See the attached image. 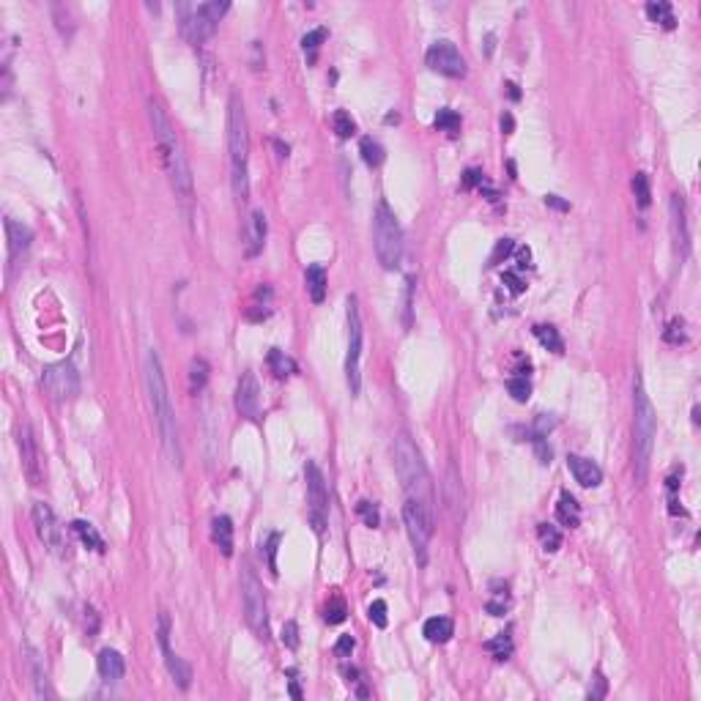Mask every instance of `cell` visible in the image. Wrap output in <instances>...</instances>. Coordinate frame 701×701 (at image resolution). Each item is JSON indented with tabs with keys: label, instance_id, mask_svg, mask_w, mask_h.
I'll return each instance as SVG.
<instances>
[{
	"label": "cell",
	"instance_id": "cell-32",
	"mask_svg": "<svg viewBox=\"0 0 701 701\" xmlns=\"http://www.w3.org/2000/svg\"><path fill=\"white\" fill-rule=\"evenodd\" d=\"M359 148H362V160L367 167H378L383 162V148L378 140H373V137H362V143H359Z\"/></svg>",
	"mask_w": 701,
	"mask_h": 701
},
{
	"label": "cell",
	"instance_id": "cell-50",
	"mask_svg": "<svg viewBox=\"0 0 701 701\" xmlns=\"http://www.w3.org/2000/svg\"><path fill=\"white\" fill-rule=\"evenodd\" d=\"M512 253V241L510 239H502L499 244H496V253L490 255V266H496V263H502V257H507Z\"/></svg>",
	"mask_w": 701,
	"mask_h": 701
},
{
	"label": "cell",
	"instance_id": "cell-10",
	"mask_svg": "<svg viewBox=\"0 0 701 701\" xmlns=\"http://www.w3.org/2000/svg\"><path fill=\"white\" fill-rule=\"evenodd\" d=\"M304 479H307V515L316 529V534H323L326 521H329V488L326 479L316 463L304 466Z\"/></svg>",
	"mask_w": 701,
	"mask_h": 701
},
{
	"label": "cell",
	"instance_id": "cell-27",
	"mask_svg": "<svg viewBox=\"0 0 701 701\" xmlns=\"http://www.w3.org/2000/svg\"><path fill=\"white\" fill-rule=\"evenodd\" d=\"M266 359H269V367H271V373H274L277 378H288V376H293V373H296V362L288 356L285 350L271 348Z\"/></svg>",
	"mask_w": 701,
	"mask_h": 701
},
{
	"label": "cell",
	"instance_id": "cell-30",
	"mask_svg": "<svg viewBox=\"0 0 701 701\" xmlns=\"http://www.w3.org/2000/svg\"><path fill=\"white\" fill-rule=\"evenodd\" d=\"M208 362L206 359H192L190 364V392L192 395H197V392H203L206 389V383H208Z\"/></svg>",
	"mask_w": 701,
	"mask_h": 701
},
{
	"label": "cell",
	"instance_id": "cell-46",
	"mask_svg": "<svg viewBox=\"0 0 701 701\" xmlns=\"http://www.w3.org/2000/svg\"><path fill=\"white\" fill-rule=\"evenodd\" d=\"M277 545H280V534H269V545H266V556H269V570L277 575Z\"/></svg>",
	"mask_w": 701,
	"mask_h": 701
},
{
	"label": "cell",
	"instance_id": "cell-55",
	"mask_svg": "<svg viewBox=\"0 0 701 701\" xmlns=\"http://www.w3.org/2000/svg\"><path fill=\"white\" fill-rule=\"evenodd\" d=\"M507 94H510L512 99H521V91H518V85H515V83H507Z\"/></svg>",
	"mask_w": 701,
	"mask_h": 701
},
{
	"label": "cell",
	"instance_id": "cell-7",
	"mask_svg": "<svg viewBox=\"0 0 701 701\" xmlns=\"http://www.w3.org/2000/svg\"><path fill=\"white\" fill-rule=\"evenodd\" d=\"M230 8V3H220V0H211V3H181L178 6V14H181V33L187 36V41L192 44H200L206 38H211L222 14Z\"/></svg>",
	"mask_w": 701,
	"mask_h": 701
},
{
	"label": "cell",
	"instance_id": "cell-53",
	"mask_svg": "<svg viewBox=\"0 0 701 701\" xmlns=\"http://www.w3.org/2000/svg\"><path fill=\"white\" fill-rule=\"evenodd\" d=\"M595 682H597V688H595V691H589V699L592 701L603 699V696H606V677H597Z\"/></svg>",
	"mask_w": 701,
	"mask_h": 701
},
{
	"label": "cell",
	"instance_id": "cell-3",
	"mask_svg": "<svg viewBox=\"0 0 701 701\" xmlns=\"http://www.w3.org/2000/svg\"><path fill=\"white\" fill-rule=\"evenodd\" d=\"M148 118H151V127H154V134H157V143H160L162 160H164V167H167V176H170V184L178 197L190 200L192 197V170L190 162H187V154L176 137V132L170 127V118L164 115V110L160 107V101H148Z\"/></svg>",
	"mask_w": 701,
	"mask_h": 701
},
{
	"label": "cell",
	"instance_id": "cell-16",
	"mask_svg": "<svg viewBox=\"0 0 701 701\" xmlns=\"http://www.w3.org/2000/svg\"><path fill=\"white\" fill-rule=\"evenodd\" d=\"M17 444H20V455H22V472L31 485H41V460H38V446H36V439H33V430L28 422L20 425L17 430Z\"/></svg>",
	"mask_w": 701,
	"mask_h": 701
},
{
	"label": "cell",
	"instance_id": "cell-20",
	"mask_svg": "<svg viewBox=\"0 0 701 701\" xmlns=\"http://www.w3.org/2000/svg\"><path fill=\"white\" fill-rule=\"evenodd\" d=\"M96 666H99V674H101L107 682H115V679H121V677L127 674V660H124V655L115 652V649H101Z\"/></svg>",
	"mask_w": 701,
	"mask_h": 701
},
{
	"label": "cell",
	"instance_id": "cell-23",
	"mask_svg": "<svg viewBox=\"0 0 701 701\" xmlns=\"http://www.w3.org/2000/svg\"><path fill=\"white\" fill-rule=\"evenodd\" d=\"M444 499H446V507H449V512H452V518H458L460 510H463V488H460V479H458V469H455V466H449V469H446Z\"/></svg>",
	"mask_w": 701,
	"mask_h": 701
},
{
	"label": "cell",
	"instance_id": "cell-57",
	"mask_svg": "<svg viewBox=\"0 0 701 701\" xmlns=\"http://www.w3.org/2000/svg\"><path fill=\"white\" fill-rule=\"evenodd\" d=\"M274 146H277V151H280V157H288V146H283L280 140H274Z\"/></svg>",
	"mask_w": 701,
	"mask_h": 701
},
{
	"label": "cell",
	"instance_id": "cell-21",
	"mask_svg": "<svg viewBox=\"0 0 701 701\" xmlns=\"http://www.w3.org/2000/svg\"><path fill=\"white\" fill-rule=\"evenodd\" d=\"M211 540L222 551V556H233V521L227 515H217L211 521Z\"/></svg>",
	"mask_w": 701,
	"mask_h": 701
},
{
	"label": "cell",
	"instance_id": "cell-11",
	"mask_svg": "<svg viewBox=\"0 0 701 701\" xmlns=\"http://www.w3.org/2000/svg\"><path fill=\"white\" fill-rule=\"evenodd\" d=\"M41 386L44 392L58 400V403H66V400H74L80 395V373L74 370L71 362H55V364H47L44 373H41Z\"/></svg>",
	"mask_w": 701,
	"mask_h": 701
},
{
	"label": "cell",
	"instance_id": "cell-15",
	"mask_svg": "<svg viewBox=\"0 0 701 701\" xmlns=\"http://www.w3.org/2000/svg\"><path fill=\"white\" fill-rule=\"evenodd\" d=\"M157 636H160V646H162V655H164V666L170 671V677H173V682L181 688V691H187L192 682V669L187 660H181L173 649H170V616L162 611L160 614V630H157Z\"/></svg>",
	"mask_w": 701,
	"mask_h": 701
},
{
	"label": "cell",
	"instance_id": "cell-39",
	"mask_svg": "<svg viewBox=\"0 0 701 701\" xmlns=\"http://www.w3.org/2000/svg\"><path fill=\"white\" fill-rule=\"evenodd\" d=\"M346 616H348V608H346V603L340 597H332L329 606L323 608V619L329 625H340V622H346Z\"/></svg>",
	"mask_w": 701,
	"mask_h": 701
},
{
	"label": "cell",
	"instance_id": "cell-2",
	"mask_svg": "<svg viewBox=\"0 0 701 701\" xmlns=\"http://www.w3.org/2000/svg\"><path fill=\"white\" fill-rule=\"evenodd\" d=\"M227 154H230V187L236 200H247L250 194V124L239 94L230 96L227 104Z\"/></svg>",
	"mask_w": 701,
	"mask_h": 701
},
{
	"label": "cell",
	"instance_id": "cell-28",
	"mask_svg": "<svg viewBox=\"0 0 701 701\" xmlns=\"http://www.w3.org/2000/svg\"><path fill=\"white\" fill-rule=\"evenodd\" d=\"M646 17L652 20V22H658V25H663L666 31H671L674 25H677V20H674V11H671V3L666 0H652V3H646Z\"/></svg>",
	"mask_w": 701,
	"mask_h": 701
},
{
	"label": "cell",
	"instance_id": "cell-13",
	"mask_svg": "<svg viewBox=\"0 0 701 701\" xmlns=\"http://www.w3.org/2000/svg\"><path fill=\"white\" fill-rule=\"evenodd\" d=\"M33 526H36L38 540L44 542L55 556L66 559V556L71 553V551H69V540H66L64 526L58 523L55 512L50 510L44 502H36V504H33Z\"/></svg>",
	"mask_w": 701,
	"mask_h": 701
},
{
	"label": "cell",
	"instance_id": "cell-9",
	"mask_svg": "<svg viewBox=\"0 0 701 701\" xmlns=\"http://www.w3.org/2000/svg\"><path fill=\"white\" fill-rule=\"evenodd\" d=\"M346 316H348V356H346V378H348L350 395L362 392V318H359V302L356 296H348L346 302Z\"/></svg>",
	"mask_w": 701,
	"mask_h": 701
},
{
	"label": "cell",
	"instance_id": "cell-1",
	"mask_svg": "<svg viewBox=\"0 0 701 701\" xmlns=\"http://www.w3.org/2000/svg\"><path fill=\"white\" fill-rule=\"evenodd\" d=\"M143 370H146V389H148V400H151V409H154V419H157V427H160L164 452H167V458L173 460V466L181 469L184 452H181L178 422H176V411H173V406H170L167 381H164V370H162V362H160V353H157V350H148V353H146Z\"/></svg>",
	"mask_w": 701,
	"mask_h": 701
},
{
	"label": "cell",
	"instance_id": "cell-37",
	"mask_svg": "<svg viewBox=\"0 0 701 701\" xmlns=\"http://www.w3.org/2000/svg\"><path fill=\"white\" fill-rule=\"evenodd\" d=\"M507 392L512 395L515 403H526L532 397V383H529L526 376H512L510 381H507Z\"/></svg>",
	"mask_w": 701,
	"mask_h": 701
},
{
	"label": "cell",
	"instance_id": "cell-26",
	"mask_svg": "<svg viewBox=\"0 0 701 701\" xmlns=\"http://www.w3.org/2000/svg\"><path fill=\"white\" fill-rule=\"evenodd\" d=\"M556 518L562 521V526H570V529H575V526L581 523V504L575 502L570 493H562V496H559Z\"/></svg>",
	"mask_w": 701,
	"mask_h": 701
},
{
	"label": "cell",
	"instance_id": "cell-24",
	"mask_svg": "<svg viewBox=\"0 0 701 701\" xmlns=\"http://www.w3.org/2000/svg\"><path fill=\"white\" fill-rule=\"evenodd\" d=\"M422 633H425V638H427L430 644H444V641H449L452 633H455V625H452L449 616H430V619L425 622Z\"/></svg>",
	"mask_w": 701,
	"mask_h": 701
},
{
	"label": "cell",
	"instance_id": "cell-54",
	"mask_svg": "<svg viewBox=\"0 0 701 701\" xmlns=\"http://www.w3.org/2000/svg\"><path fill=\"white\" fill-rule=\"evenodd\" d=\"M512 127H515V121H512V115H502V129H504V134H512Z\"/></svg>",
	"mask_w": 701,
	"mask_h": 701
},
{
	"label": "cell",
	"instance_id": "cell-22",
	"mask_svg": "<svg viewBox=\"0 0 701 701\" xmlns=\"http://www.w3.org/2000/svg\"><path fill=\"white\" fill-rule=\"evenodd\" d=\"M6 233H8V253L11 257L22 255L28 247H31L33 241V233L28 225H20L14 222V220H6Z\"/></svg>",
	"mask_w": 701,
	"mask_h": 701
},
{
	"label": "cell",
	"instance_id": "cell-45",
	"mask_svg": "<svg viewBox=\"0 0 701 701\" xmlns=\"http://www.w3.org/2000/svg\"><path fill=\"white\" fill-rule=\"evenodd\" d=\"M370 622L376 625V628H386V603L383 600H373V606H370Z\"/></svg>",
	"mask_w": 701,
	"mask_h": 701
},
{
	"label": "cell",
	"instance_id": "cell-41",
	"mask_svg": "<svg viewBox=\"0 0 701 701\" xmlns=\"http://www.w3.org/2000/svg\"><path fill=\"white\" fill-rule=\"evenodd\" d=\"M356 512H359V518H362L370 529H378V526H381V515H378V510H376V504H373V502L362 499V502L356 504Z\"/></svg>",
	"mask_w": 701,
	"mask_h": 701
},
{
	"label": "cell",
	"instance_id": "cell-38",
	"mask_svg": "<svg viewBox=\"0 0 701 701\" xmlns=\"http://www.w3.org/2000/svg\"><path fill=\"white\" fill-rule=\"evenodd\" d=\"M332 127H334V132H337V137H343V140H348L350 134H356V124H353L350 113H346V110H334V115H332Z\"/></svg>",
	"mask_w": 701,
	"mask_h": 701
},
{
	"label": "cell",
	"instance_id": "cell-12",
	"mask_svg": "<svg viewBox=\"0 0 701 701\" xmlns=\"http://www.w3.org/2000/svg\"><path fill=\"white\" fill-rule=\"evenodd\" d=\"M403 521H406V532L411 537V545H414L416 562L425 567L427 565V542H430V534H433V515L419 507L416 502L406 499V507H403Z\"/></svg>",
	"mask_w": 701,
	"mask_h": 701
},
{
	"label": "cell",
	"instance_id": "cell-42",
	"mask_svg": "<svg viewBox=\"0 0 701 701\" xmlns=\"http://www.w3.org/2000/svg\"><path fill=\"white\" fill-rule=\"evenodd\" d=\"M633 192H636V197H638V206H641V208H646V206H649V200H652V190H649V176H644V173H636V178H633Z\"/></svg>",
	"mask_w": 701,
	"mask_h": 701
},
{
	"label": "cell",
	"instance_id": "cell-6",
	"mask_svg": "<svg viewBox=\"0 0 701 701\" xmlns=\"http://www.w3.org/2000/svg\"><path fill=\"white\" fill-rule=\"evenodd\" d=\"M373 247H376V257L383 269H397L403 260V230L395 217V211L378 203L376 217H373Z\"/></svg>",
	"mask_w": 701,
	"mask_h": 701
},
{
	"label": "cell",
	"instance_id": "cell-8",
	"mask_svg": "<svg viewBox=\"0 0 701 701\" xmlns=\"http://www.w3.org/2000/svg\"><path fill=\"white\" fill-rule=\"evenodd\" d=\"M241 600H244V616L247 625L253 628L257 638H269V614H266V597H263V586L257 581V575L244 567L241 570Z\"/></svg>",
	"mask_w": 701,
	"mask_h": 701
},
{
	"label": "cell",
	"instance_id": "cell-19",
	"mask_svg": "<svg viewBox=\"0 0 701 701\" xmlns=\"http://www.w3.org/2000/svg\"><path fill=\"white\" fill-rule=\"evenodd\" d=\"M266 233H269V225H266L263 211H253L250 220H247V255L250 257H255L263 250Z\"/></svg>",
	"mask_w": 701,
	"mask_h": 701
},
{
	"label": "cell",
	"instance_id": "cell-17",
	"mask_svg": "<svg viewBox=\"0 0 701 701\" xmlns=\"http://www.w3.org/2000/svg\"><path fill=\"white\" fill-rule=\"evenodd\" d=\"M236 409L247 419L260 416V386H257L255 373H250V370L241 373V378L236 383Z\"/></svg>",
	"mask_w": 701,
	"mask_h": 701
},
{
	"label": "cell",
	"instance_id": "cell-34",
	"mask_svg": "<svg viewBox=\"0 0 701 701\" xmlns=\"http://www.w3.org/2000/svg\"><path fill=\"white\" fill-rule=\"evenodd\" d=\"M537 537H540L542 548H545L548 553H553V551L562 548V532H559L553 523H540V526H537Z\"/></svg>",
	"mask_w": 701,
	"mask_h": 701
},
{
	"label": "cell",
	"instance_id": "cell-49",
	"mask_svg": "<svg viewBox=\"0 0 701 701\" xmlns=\"http://www.w3.org/2000/svg\"><path fill=\"white\" fill-rule=\"evenodd\" d=\"M682 326H685V323H682L679 318L671 320L669 332H666V340H669V343H685V332H682Z\"/></svg>",
	"mask_w": 701,
	"mask_h": 701
},
{
	"label": "cell",
	"instance_id": "cell-4",
	"mask_svg": "<svg viewBox=\"0 0 701 701\" xmlns=\"http://www.w3.org/2000/svg\"><path fill=\"white\" fill-rule=\"evenodd\" d=\"M392 449H395V469H397V477L403 482L406 496L433 515L436 512V507H433L436 504V499H433V482H430V474L425 469V460H422L419 449H416L414 441L406 433H400L395 439Z\"/></svg>",
	"mask_w": 701,
	"mask_h": 701
},
{
	"label": "cell",
	"instance_id": "cell-35",
	"mask_svg": "<svg viewBox=\"0 0 701 701\" xmlns=\"http://www.w3.org/2000/svg\"><path fill=\"white\" fill-rule=\"evenodd\" d=\"M433 127L439 129V132H446V134H458V129H460V115L455 113V110H439L436 113V121H433Z\"/></svg>",
	"mask_w": 701,
	"mask_h": 701
},
{
	"label": "cell",
	"instance_id": "cell-36",
	"mask_svg": "<svg viewBox=\"0 0 701 701\" xmlns=\"http://www.w3.org/2000/svg\"><path fill=\"white\" fill-rule=\"evenodd\" d=\"M485 649L496 658V660H507L512 655V641L507 633H499L496 638H490V641H485Z\"/></svg>",
	"mask_w": 701,
	"mask_h": 701
},
{
	"label": "cell",
	"instance_id": "cell-5",
	"mask_svg": "<svg viewBox=\"0 0 701 701\" xmlns=\"http://www.w3.org/2000/svg\"><path fill=\"white\" fill-rule=\"evenodd\" d=\"M633 403H636V416H633V446H636V477L638 482L646 479V472H649V460H652V446H655V436H658V416H655V409L646 397V389H644V381L641 376H636V383H633Z\"/></svg>",
	"mask_w": 701,
	"mask_h": 701
},
{
	"label": "cell",
	"instance_id": "cell-33",
	"mask_svg": "<svg viewBox=\"0 0 701 701\" xmlns=\"http://www.w3.org/2000/svg\"><path fill=\"white\" fill-rule=\"evenodd\" d=\"M534 337H537L548 350H553V353H562V348H565V343H562V337H559V332H556L553 326H545V323L534 326Z\"/></svg>",
	"mask_w": 701,
	"mask_h": 701
},
{
	"label": "cell",
	"instance_id": "cell-48",
	"mask_svg": "<svg viewBox=\"0 0 701 701\" xmlns=\"http://www.w3.org/2000/svg\"><path fill=\"white\" fill-rule=\"evenodd\" d=\"M353 646H356L353 636H340L337 638V644H334V655H337V658H350Z\"/></svg>",
	"mask_w": 701,
	"mask_h": 701
},
{
	"label": "cell",
	"instance_id": "cell-14",
	"mask_svg": "<svg viewBox=\"0 0 701 701\" xmlns=\"http://www.w3.org/2000/svg\"><path fill=\"white\" fill-rule=\"evenodd\" d=\"M425 61L427 66L436 71V74H444L449 80H460V77H466V58L460 55V50L452 44V41H436V44H430V50H427V55H425Z\"/></svg>",
	"mask_w": 701,
	"mask_h": 701
},
{
	"label": "cell",
	"instance_id": "cell-43",
	"mask_svg": "<svg viewBox=\"0 0 701 701\" xmlns=\"http://www.w3.org/2000/svg\"><path fill=\"white\" fill-rule=\"evenodd\" d=\"M326 38V28H318V31H310L304 38H302V50L310 52V61H316V52H318L320 41Z\"/></svg>",
	"mask_w": 701,
	"mask_h": 701
},
{
	"label": "cell",
	"instance_id": "cell-47",
	"mask_svg": "<svg viewBox=\"0 0 701 701\" xmlns=\"http://www.w3.org/2000/svg\"><path fill=\"white\" fill-rule=\"evenodd\" d=\"M482 184H485L482 170H477V167H469V170L463 173V187H466V190H474V187H482Z\"/></svg>",
	"mask_w": 701,
	"mask_h": 701
},
{
	"label": "cell",
	"instance_id": "cell-56",
	"mask_svg": "<svg viewBox=\"0 0 701 701\" xmlns=\"http://www.w3.org/2000/svg\"><path fill=\"white\" fill-rule=\"evenodd\" d=\"M290 696H293V699H302V691H299L296 682H290Z\"/></svg>",
	"mask_w": 701,
	"mask_h": 701
},
{
	"label": "cell",
	"instance_id": "cell-31",
	"mask_svg": "<svg viewBox=\"0 0 701 701\" xmlns=\"http://www.w3.org/2000/svg\"><path fill=\"white\" fill-rule=\"evenodd\" d=\"M71 532L85 542L88 548H94V551H104V540L99 537V532H96L91 523H85V521H74V523H71Z\"/></svg>",
	"mask_w": 701,
	"mask_h": 701
},
{
	"label": "cell",
	"instance_id": "cell-25",
	"mask_svg": "<svg viewBox=\"0 0 701 701\" xmlns=\"http://www.w3.org/2000/svg\"><path fill=\"white\" fill-rule=\"evenodd\" d=\"M671 225H674V236L677 244L682 247V253L688 250V227H685V203L679 194H671Z\"/></svg>",
	"mask_w": 701,
	"mask_h": 701
},
{
	"label": "cell",
	"instance_id": "cell-44",
	"mask_svg": "<svg viewBox=\"0 0 701 701\" xmlns=\"http://www.w3.org/2000/svg\"><path fill=\"white\" fill-rule=\"evenodd\" d=\"M283 644H285L288 649H299V625L293 619L283 625Z\"/></svg>",
	"mask_w": 701,
	"mask_h": 701
},
{
	"label": "cell",
	"instance_id": "cell-51",
	"mask_svg": "<svg viewBox=\"0 0 701 701\" xmlns=\"http://www.w3.org/2000/svg\"><path fill=\"white\" fill-rule=\"evenodd\" d=\"M504 283L510 285L512 293H523V288H526V283H523L518 274H512V271H504Z\"/></svg>",
	"mask_w": 701,
	"mask_h": 701
},
{
	"label": "cell",
	"instance_id": "cell-29",
	"mask_svg": "<svg viewBox=\"0 0 701 701\" xmlns=\"http://www.w3.org/2000/svg\"><path fill=\"white\" fill-rule=\"evenodd\" d=\"M304 280H307V290H310V299L320 304L323 302V296H326V271L320 269V266H310L307 269V274H304Z\"/></svg>",
	"mask_w": 701,
	"mask_h": 701
},
{
	"label": "cell",
	"instance_id": "cell-40",
	"mask_svg": "<svg viewBox=\"0 0 701 701\" xmlns=\"http://www.w3.org/2000/svg\"><path fill=\"white\" fill-rule=\"evenodd\" d=\"M31 666H33V677H36V679H33V682H36V696H38V699H47V696H50L47 674L41 671V660H38V655H36L33 649H31Z\"/></svg>",
	"mask_w": 701,
	"mask_h": 701
},
{
	"label": "cell",
	"instance_id": "cell-52",
	"mask_svg": "<svg viewBox=\"0 0 701 701\" xmlns=\"http://www.w3.org/2000/svg\"><path fill=\"white\" fill-rule=\"evenodd\" d=\"M545 203H548V206H553V208H559V211H570V203H565L559 194H548V197H545Z\"/></svg>",
	"mask_w": 701,
	"mask_h": 701
},
{
	"label": "cell",
	"instance_id": "cell-18",
	"mask_svg": "<svg viewBox=\"0 0 701 701\" xmlns=\"http://www.w3.org/2000/svg\"><path fill=\"white\" fill-rule=\"evenodd\" d=\"M567 469L573 472V477L578 485L583 488H597L603 482V472L595 460L589 458H581V455H567Z\"/></svg>",
	"mask_w": 701,
	"mask_h": 701
}]
</instances>
